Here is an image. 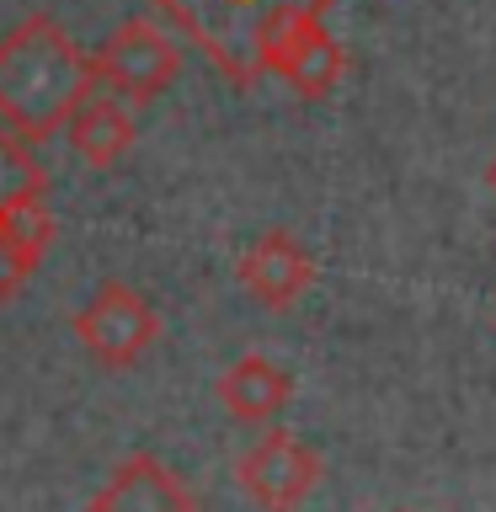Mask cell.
I'll return each instance as SVG.
<instances>
[{
  "mask_svg": "<svg viewBox=\"0 0 496 512\" xmlns=\"http://www.w3.org/2000/svg\"><path fill=\"white\" fill-rule=\"evenodd\" d=\"M102 91L91 54H80L54 16H27L0 38V123L22 139H48L70 123V112Z\"/></svg>",
  "mask_w": 496,
  "mask_h": 512,
  "instance_id": "cell-1",
  "label": "cell"
},
{
  "mask_svg": "<svg viewBox=\"0 0 496 512\" xmlns=\"http://www.w3.org/2000/svg\"><path fill=\"white\" fill-rule=\"evenodd\" d=\"M166 22L203 48V59L230 80V86L251 91L262 80V48L272 27L288 22L304 6H336V0H150Z\"/></svg>",
  "mask_w": 496,
  "mask_h": 512,
  "instance_id": "cell-2",
  "label": "cell"
},
{
  "mask_svg": "<svg viewBox=\"0 0 496 512\" xmlns=\"http://www.w3.org/2000/svg\"><path fill=\"white\" fill-rule=\"evenodd\" d=\"M262 75H278L288 91H299L304 102H320V96L336 91V80L347 75V48L331 38L326 11L304 6L288 22L272 27V38L262 48Z\"/></svg>",
  "mask_w": 496,
  "mask_h": 512,
  "instance_id": "cell-3",
  "label": "cell"
},
{
  "mask_svg": "<svg viewBox=\"0 0 496 512\" xmlns=\"http://www.w3.org/2000/svg\"><path fill=\"white\" fill-rule=\"evenodd\" d=\"M75 336H80V347H86L96 363L128 368V363H139L144 352L155 347L160 315H155V304L144 299L139 288L102 283V288H96V294L75 310Z\"/></svg>",
  "mask_w": 496,
  "mask_h": 512,
  "instance_id": "cell-4",
  "label": "cell"
},
{
  "mask_svg": "<svg viewBox=\"0 0 496 512\" xmlns=\"http://www.w3.org/2000/svg\"><path fill=\"white\" fill-rule=\"evenodd\" d=\"M91 64H96V80L107 91L128 96V102H155L176 80V70H182V48L155 22H139L134 16V22L112 27V38L91 54Z\"/></svg>",
  "mask_w": 496,
  "mask_h": 512,
  "instance_id": "cell-5",
  "label": "cell"
},
{
  "mask_svg": "<svg viewBox=\"0 0 496 512\" xmlns=\"http://www.w3.org/2000/svg\"><path fill=\"white\" fill-rule=\"evenodd\" d=\"M326 464L310 443H299L294 432H262V443L246 448L235 464V480L240 491L251 496L262 512H299V502L320 486Z\"/></svg>",
  "mask_w": 496,
  "mask_h": 512,
  "instance_id": "cell-6",
  "label": "cell"
},
{
  "mask_svg": "<svg viewBox=\"0 0 496 512\" xmlns=\"http://www.w3.org/2000/svg\"><path fill=\"white\" fill-rule=\"evenodd\" d=\"M240 288L262 304V310H294V304L310 294V283H315V256L299 246L288 230H272L262 235L256 246L240 256Z\"/></svg>",
  "mask_w": 496,
  "mask_h": 512,
  "instance_id": "cell-7",
  "label": "cell"
},
{
  "mask_svg": "<svg viewBox=\"0 0 496 512\" xmlns=\"http://www.w3.org/2000/svg\"><path fill=\"white\" fill-rule=\"evenodd\" d=\"M86 512H198V496L166 459L134 454L107 475V486L91 496Z\"/></svg>",
  "mask_w": 496,
  "mask_h": 512,
  "instance_id": "cell-8",
  "label": "cell"
},
{
  "mask_svg": "<svg viewBox=\"0 0 496 512\" xmlns=\"http://www.w3.org/2000/svg\"><path fill=\"white\" fill-rule=\"evenodd\" d=\"M219 400L235 422L262 427V422H278L283 406L294 400V379H288L272 358H262V352H246V358H235L219 374Z\"/></svg>",
  "mask_w": 496,
  "mask_h": 512,
  "instance_id": "cell-9",
  "label": "cell"
},
{
  "mask_svg": "<svg viewBox=\"0 0 496 512\" xmlns=\"http://www.w3.org/2000/svg\"><path fill=\"white\" fill-rule=\"evenodd\" d=\"M64 134H70L75 155L86 160V166H118L128 155V144H134V118H128V107L118 102V91L102 86L70 112Z\"/></svg>",
  "mask_w": 496,
  "mask_h": 512,
  "instance_id": "cell-10",
  "label": "cell"
},
{
  "mask_svg": "<svg viewBox=\"0 0 496 512\" xmlns=\"http://www.w3.org/2000/svg\"><path fill=\"white\" fill-rule=\"evenodd\" d=\"M48 246H54V214H48L43 198H22V203L0 208V251L22 272L38 267Z\"/></svg>",
  "mask_w": 496,
  "mask_h": 512,
  "instance_id": "cell-11",
  "label": "cell"
},
{
  "mask_svg": "<svg viewBox=\"0 0 496 512\" xmlns=\"http://www.w3.org/2000/svg\"><path fill=\"white\" fill-rule=\"evenodd\" d=\"M48 176L32 155V139H22L11 123H0V208L22 203V198H43Z\"/></svg>",
  "mask_w": 496,
  "mask_h": 512,
  "instance_id": "cell-12",
  "label": "cell"
},
{
  "mask_svg": "<svg viewBox=\"0 0 496 512\" xmlns=\"http://www.w3.org/2000/svg\"><path fill=\"white\" fill-rule=\"evenodd\" d=\"M22 278H27V272L16 267L11 256H6V251H0V304H6V299L16 294V283H22Z\"/></svg>",
  "mask_w": 496,
  "mask_h": 512,
  "instance_id": "cell-13",
  "label": "cell"
},
{
  "mask_svg": "<svg viewBox=\"0 0 496 512\" xmlns=\"http://www.w3.org/2000/svg\"><path fill=\"white\" fill-rule=\"evenodd\" d=\"M486 182H491V192H496V160H491V166H486Z\"/></svg>",
  "mask_w": 496,
  "mask_h": 512,
  "instance_id": "cell-14",
  "label": "cell"
}]
</instances>
